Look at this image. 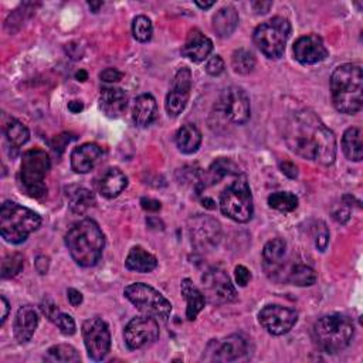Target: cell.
<instances>
[{
    "mask_svg": "<svg viewBox=\"0 0 363 363\" xmlns=\"http://www.w3.org/2000/svg\"><path fill=\"white\" fill-rule=\"evenodd\" d=\"M86 78H88V74H86L85 69H79V71L75 74V79H78V81H85Z\"/></svg>",
    "mask_w": 363,
    "mask_h": 363,
    "instance_id": "52",
    "label": "cell"
},
{
    "mask_svg": "<svg viewBox=\"0 0 363 363\" xmlns=\"http://www.w3.org/2000/svg\"><path fill=\"white\" fill-rule=\"evenodd\" d=\"M65 245L79 267L89 268L96 265L102 257L105 235L94 220L84 218L69 227L65 234Z\"/></svg>",
    "mask_w": 363,
    "mask_h": 363,
    "instance_id": "2",
    "label": "cell"
},
{
    "mask_svg": "<svg viewBox=\"0 0 363 363\" xmlns=\"http://www.w3.org/2000/svg\"><path fill=\"white\" fill-rule=\"evenodd\" d=\"M54 325H55V326L61 330V333L65 335V336H71V335L75 333V322H74L72 316L68 315V313L61 312V313L58 315V318L55 319Z\"/></svg>",
    "mask_w": 363,
    "mask_h": 363,
    "instance_id": "40",
    "label": "cell"
},
{
    "mask_svg": "<svg viewBox=\"0 0 363 363\" xmlns=\"http://www.w3.org/2000/svg\"><path fill=\"white\" fill-rule=\"evenodd\" d=\"M353 333L352 322L340 313L325 315L313 325L315 342L325 353H337L346 349L353 339Z\"/></svg>",
    "mask_w": 363,
    "mask_h": 363,
    "instance_id": "6",
    "label": "cell"
},
{
    "mask_svg": "<svg viewBox=\"0 0 363 363\" xmlns=\"http://www.w3.org/2000/svg\"><path fill=\"white\" fill-rule=\"evenodd\" d=\"M289 34L291 23L285 17L277 16L261 23L254 30L252 40L267 58L277 60L284 54Z\"/></svg>",
    "mask_w": 363,
    "mask_h": 363,
    "instance_id": "8",
    "label": "cell"
},
{
    "mask_svg": "<svg viewBox=\"0 0 363 363\" xmlns=\"http://www.w3.org/2000/svg\"><path fill=\"white\" fill-rule=\"evenodd\" d=\"M123 295L147 316L164 320L172 312V303L147 284L133 282L123 289Z\"/></svg>",
    "mask_w": 363,
    "mask_h": 363,
    "instance_id": "9",
    "label": "cell"
},
{
    "mask_svg": "<svg viewBox=\"0 0 363 363\" xmlns=\"http://www.w3.org/2000/svg\"><path fill=\"white\" fill-rule=\"evenodd\" d=\"M318 275L313 268L305 264L291 265L285 275V282H289L296 286H311L316 282Z\"/></svg>",
    "mask_w": 363,
    "mask_h": 363,
    "instance_id": "32",
    "label": "cell"
},
{
    "mask_svg": "<svg viewBox=\"0 0 363 363\" xmlns=\"http://www.w3.org/2000/svg\"><path fill=\"white\" fill-rule=\"evenodd\" d=\"M41 225V217L16 203L4 201L0 208V234L10 244H20Z\"/></svg>",
    "mask_w": 363,
    "mask_h": 363,
    "instance_id": "5",
    "label": "cell"
},
{
    "mask_svg": "<svg viewBox=\"0 0 363 363\" xmlns=\"http://www.w3.org/2000/svg\"><path fill=\"white\" fill-rule=\"evenodd\" d=\"M128 94L122 88L106 86L99 95V108L109 118H119L128 106Z\"/></svg>",
    "mask_w": 363,
    "mask_h": 363,
    "instance_id": "22",
    "label": "cell"
},
{
    "mask_svg": "<svg viewBox=\"0 0 363 363\" xmlns=\"http://www.w3.org/2000/svg\"><path fill=\"white\" fill-rule=\"evenodd\" d=\"M68 206L72 213L82 214L95 204V197L91 190L85 187H71L67 193Z\"/></svg>",
    "mask_w": 363,
    "mask_h": 363,
    "instance_id": "31",
    "label": "cell"
},
{
    "mask_svg": "<svg viewBox=\"0 0 363 363\" xmlns=\"http://www.w3.org/2000/svg\"><path fill=\"white\" fill-rule=\"evenodd\" d=\"M51 162L45 150L34 147L27 150L21 157L20 182L28 196L41 199L47 194L44 179L50 170Z\"/></svg>",
    "mask_w": 363,
    "mask_h": 363,
    "instance_id": "7",
    "label": "cell"
},
{
    "mask_svg": "<svg viewBox=\"0 0 363 363\" xmlns=\"http://www.w3.org/2000/svg\"><path fill=\"white\" fill-rule=\"evenodd\" d=\"M234 274H235V281L240 286H245L251 279V272L244 265H237L234 269Z\"/></svg>",
    "mask_w": 363,
    "mask_h": 363,
    "instance_id": "43",
    "label": "cell"
},
{
    "mask_svg": "<svg viewBox=\"0 0 363 363\" xmlns=\"http://www.w3.org/2000/svg\"><path fill=\"white\" fill-rule=\"evenodd\" d=\"M261 326L274 336L288 333L298 320V313L282 305H267L258 313Z\"/></svg>",
    "mask_w": 363,
    "mask_h": 363,
    "instance_id": "15",
    "label": "cell"
},
{
    "mask_svg": "<svg viewBox=\"0 0 363 363\" xmlns=\"http://www.w3.org/2000/svg\"><path fill=\"white\" fill-rule=\"evenodd\" d=\"M156 115H157V105L153 95L142 94L133 101L132 118L138 126L145 128L150 125L155 121Z\"/></svg>",
    "mask_w": 363,
    "mask_h": 363,
    "instance_id": "24",
    "label": "cell"
},
{
    "mask_svg": "<svg viewBox=\"0 0 363 363\" xmlns=\"http://www.w3.org/2000/svg\"><path fill=\"white\" fill-rule=\"evenodd\" d=\"M286 146L298 156L329 166L336 159L333 132L311 109L294 112L284 125Z\"/></svg>",
    "mask_w": 363,
    "mask_h": 363,
    "instance_id": "1",
    "label": "cell"
},
{
    "mask_svg": "<svg viewBox=\"0 0 363 363\" xmlns=\"http://www.w3.org/2000/svg\"><path fill=\"white\" fill-rule=\"evenodd\" d=\"M125 267L129 271L135 272H150L157 267V259L155 255L147 252L143 247L135 245L129 250L126 259H125Z\"/></svg>",
    "mask_w": 363,
    "mask_h": 363,
    "instance_id": "28",
    "label": "cell"
},
{
    "mask_svg": "<svg viewBox=\"0 0 363 363\" xmlns=\"http://www.w3.org/2000/svg\"><path fill=\"white\" fill-rule=\"evenodd\" d=\"M140 204H142V208L147 210V211H157L160 210L162 204L159 200H155V199H147V197H143L140 200Z\"/></svg>",
    "mask_w": 363,
    "mask_h": 363,
    "instance_id": "48",
    "label": "cell"
},
{
    "mask_svg": "<svg viewBox=\"0 0 363 363\" xmlns=\"http://www.w3.org/2000/svg\"><path fill=\"white\" fill-rule=\"evenodd\" d=\"M125 343L130 350L150 346L159 337V325L152 316H136L128 322L123 332Z\"/></svg>",
    "mask_w": 363,
    "mask_h": 363,
    "instance_id": "14",
    "label": "cell"
},
{
    "mask_svg": "<svg viewBox=\"0 0 363 363\" xmlns=\"http://www.w3.org/2000/svg\"><path fill=\"white\" fill-rule=\"evenodd\" d=\"M0 301H1V325H3L7 319V315H9V301L6 299L4 295L0 296Z\"/></svg>",
    "mask_w": 363,
    "mask_h": 363,
    "instance_id": "50",
    "label": "cell"
},
{
    "mask_svg": "<svg viewBox=\"0 0 363 363\" xmlns=\"http://www.w3.org/2000/svg\"><path fill=\"white\" fill-rule=\"evenodd\" d=\"M201 284L204 298L213 305H224L237 299V291L227 272L221 268H208L201 277Z\"/></svg>",
    "mask_w": 363,
    "mask_h": 363,
    "instance_id": "11",
    "label": "cell"
},
{
    "mask_svg": "<svg viewBox=\"0 0 363 363\" xmlns=\"http://www.w3.org/2000/svg\"><path fill=\"white\" fill-rule=\"evenodd\" d=\"M231 67L237 74L247 75L255 68V57L247 48H238L231 55Z\"/></svg>",
    "mask_w": 363,
    "mask_h": 363,
    "instance_id": "35",
    "label": "cell"
},
{
    "mask_svg": "<svg viewBox=\"0 0 363 363\" xmlns=\"http://www.w3.org/2000/svg\"><path fill=\"white\" fill-rule=\"evenodd\" d=\"M238 21V11L233 6H225L213 16V30L220 38H227L234 33Z\"/></svg>",
    "mask_w": 363,
    "mask_h": 363,
    "instance_id": "27",
    "label": "cell"
},
{
    "mask_svg": "<svg viewBox=\"0 0 363 363\" xmlns=\"http://www.w3.org/2000/svg\"><path fill=\"white\" fill-rule=\"evenodd\" d=\"M38 325V315L35 312V309L30 305H24L17 311L16 319H14V326H13V332H14V337L18 343H26L28 342Z\"/></svg>",
    "mask_w": 363,
    "mask_h": 363,
    "instance_id": "23",
    "label": "cell"
},
{
    "mask_svg": "<svg viewBox=\"0 0 363 363\" xmlns=\"http://www.w3.org/2000/svg\"><path fill=\"white\" fill-rule=\"evenodd\" d=\"M180 292H182V295H183V298L186 299V303H187L186 318L189 320H194L197 318V315L204 308V303H206L204 294L193 284V281L190 278L182 279Z\"/></svg>",
    "mask_w": 363,
    "mask_h": 363,
    "instance_id": "25",
    "label": "cell"
},
{
    "mask_svg": "<svg viewBox=\"0 0 363 363\" xmlns=\"http://www.w3.org/2000/svg\"><path fill=\"white\" fill-rule=\"evenodd\" d=\"M206 71L211 77H217L224 71V61L220 55H213L207 64H206Z\"/></svg>",
    "mask_w": 363,
    "mask_h": 363,
    "instance_id": "42",
    "label": "cell"
},
{
    "mask_svg": "<svg viewBox=\"0 0 363 363\" xmlns=\"http://www.w3.org/2000/svg\"><path fill=\"white\" fill-rule=\"evenodd\" d=\"M268 206L281 213H291L298 207V197L291 191H275L268 196Z\"/></svg>",
    "mask_w": 363,
    "mask_h": 363,
    "instance_id": "36",
    "label": "cell"
},
{
    "mask_svg": "<svg viewBox=\"0 0 363 363\" xmlns=\"http://www.w3.org/2000/svg\"><path fill=\"white\" fill-rule=\"evenodd\" d=\"M67 296H68V302L71 303V306H79L82 303V294L75 288H69L67 291Z\"/></svg>",
    "mask_w": 363,
    "mask_h": 363,
    "instance_id": "47",
    "label": "cell"
},
{
    "mask_svg": "<svg viewBox=\"0 0 363 363\" xmlns=\"http://www.w3.org/2000/svg\"><path fill=\"white\" fill-rule=\"evenodd\" d=\"M286 242L282 238L269 240L262 250V268L268 278L285 282Z\"/></svg>",
    "mask_w": 363,
    "mask_h": 363,
    "instance_id": "17",
    "label": "cell"
},
{
    "mask_svg": "<svg viewBox=\"0 0 363 363\" xmlns=\"http://www.w3.org/2000/svg\"><path fill=\"white\" fill-rule=\"evenodd\" d=\"M196 6H199L200 9H210L211 6H214V1H207V3H201V1H196Z\"/></svg>",
    "mask_w": 363,
    "mask_h": 363,
    "instance_id": "53",
    "label": "cell"
},
{
    "mask_svg": "<svg viewBox=\"0 0 363 363\" xmlns=\"http://www.w3.org/2000/svg\"><path fill=\"white\" fill-rule=\"evenodd\" d=\"M247 353V342L238 335H230L224 339H213L206 347V360L234 362Z\"/></svg>",
    "mask_w": 363,
    "mask_h": 363,
    "instance_id": "16",
    "label": "cell"
},
{
    "mask_svg": "<svg viewBox=\"0 0 363 363\" xmlns=\"http://www.w3.org/2000/svg\"><path fill=\"white\" fill-rule=\"evenodd\" d=\"M68 109L72 112V113H79L82 109H84V104L81 101H71L68 104Z\"/></svg>",
    "mask_w": 363,
    "mask_h": 363,
    "instance_id": "51",
    "label": "cell"
},
{
    "mask_svg": "<svg viewBox=\"0 0 363 363\" xmlns=\"http://www.w3.org/2000/svg\"><path fill=\"white\" fill-rule=\"evenodd\" d=\"M213 51V41L204 35L199 28L189 31L184 45L182 47V54L193 62L204 61Z\"/></svg>",
    "mask_w": 363,
    "mask_h": 363,
    "instance_id": "20",
    "label": "cell"
},
{
    "mask_svg": "<svg viewBox=\"0 0 363 363\" xmlns=\"http://www.w3.org/2000/svg\"><path fill=\"white\" fill-rule=\"evenodd\" d=\"M152 33H153V26L146 16H136L133 18L132 34L138 41L140 43L149 41L152 38Z\"/></svg>",
    "mask_w": 363,
    "mask_h": 363,
    "instance_id": "37",
    "label": "cell"
},
{
    "mask_svg": "<svg viewBox=\"0 0 363 363\" xmlns=\"http://www.w3.org/2000/svg\"><path fill=\"white\" fill-rule=\"evenodd\" d=\"M189 237L191 245L199 252H208L214 250L221 240V225L211 217L196 214L189 220Z\"/></svg>",
    "mask_w": 363,
    "mask_h": 363,
    "instance_id": "10",
    "label": "cell"
},
{
    "mask_svg": "<svg viewBox=\"0 0 363 363\" xmlns=\"http://www.w3.org/2000/svg\"><path fill=\"white\" fill-rule=\"evenodd\" d=\"M24 267V257L18 252L9 254L1 261V277L11 278L17 275Z\"/></svg>",
    "mask_w": 363,
    "mask_h": 363,
    "instance_id": "38",
    "label": "cell"
},
{
    "mask_svg": "<svg viewBox=\"0 0 363 363\" xmlns=\"http://www.w3.org/2000/svg\"><path fill=\"white\" fill-rule=\"evenodd\" d=\"M4 135H6V139H7L9 145L11 146V149L21 147L30 139L28 128L23 122L16 121V119H11L4 126Z\"/></svg>",
    "mask_w": 363,
    "mask_h": 363,
    "instance_id": "34",
    "label": "cell"
},
{
    "mask_svg": "<svg viewBox=\"0 0 363 363\" xmlns=\"http://www.w3.org/2000/svg\"><path fill=\"white\" fill-rule=\"evenodd\" d=\"M330 94L333 106L347 115L357 113L363 106V74L360 65L342 64L330 77Z\"/></svg>",
    "mask_w": 363,
    "mask_h": 363,
    "instance_id": "3",
    "label": "cell"
},
{
    "mask_svg": "<svg viewBox=\"0 0 363 363\" xmlns=\"http://www.w3.org/2000/svg\"><path fill=\"white\" fill-rule=\"evenodd\" d=\"M272 3L271 1H254L252 3V9L257 13H267L271 9Z\"/></svg>",
    "mask_w": 363,
    "mask_h": 363,
    "instance_id": "49",
    "label": "cell"
},
{
    "mask_svg": "<svg viewBox=\"0 0 363 363\" xmlns=\"http://www.w3.org/2000/svg\"><path fill=\"white\" fill-rule=\"evenodd\" d=\"M128 186V177L118 167H109L101 177L99 193L106 199L119 196Z\"/></svg>",
    "mask_w": 363,
    "mask_h": 363,
    "instance_id": "26",
    "label": "cell"
},
{
    "mask_svg": "<svg viewBox=\"0 0 363 363\" xmlns=\"http://www.w3.org/2000/svg\"><path fill=\"white\" fill-rule=\"evenodd\" d=\"M34 267L37 269L38 274H47L48 268H50V258L47 255H38L34 261Z\"/></svg>",
    "mask_w": 363,
    "mask_h": 363,
    "instance_id": "46",
    "label": "cell"
},
{
    "mask_svg": "<svg viewBox=\"0 0 363 363\" xmlns=\"http://www.w3.org/2000/svg\"><path fill=\"white\" fill-rule=\"evenodd\" d=\"M88 6H89V9H91L94 13H96V11H98V9L102 6V1H98V3L91 1V3H88Z\"/></svg>",
    "mask_w": 363,
    "mask_h": 363,
    "instance_id": "54",
    "label": "cell"
},
{
    "mask_svg": "<svg viewBox=\"0 0 363 363\" xmlns=\"http://www.w3.org/2000/svg\"><path fill=\"white\" fill-rule=\"evenodd\" d=\"M342 150L345 156L352 162H360L363 156L362 130L360 128H347L342 136Z\"/></svg>",
    "mask_w": 363,
    "mask_h": 363,
    "instance_id": "30",
    "label": "cell"
},
{
    "mask_svg": "<svg viewBox=\"0 0 363 363\" xmlns=\"http://www.w3.org/2000/svg\"><path fill=\"white\" fill-rule=\"evenodd\" d=\"M191 89V71L187 67L180 68L173 79L172 89L166 96V111L170 116H177L187 105Z\"/></svg>",
    "mask_w": 363,
    "mask_h": 363,
    "instance_id": "18",
    "label": "cell"
},
{
    "mask_svg": "<svg viewBox=\"0 0 363 363\" xmlns=\"http://www.w3.org/2000/svg\"><path fill=\"white\" fill-rule=\"evenodd\" d=\"M176 145L179 150L184 155H191L197 152L201 145L200 130L191 123L183 125L176 133Z\"/></svg>",
    "mask_w": 363,
    "mask_h": 363,
    "instance_id": "29",
    "label": "cell"
},
{
    "mask_svg": "<svg viewBox=\"0 0 363 363\" xmlns=\"http://www.w3.org/2000/svg\"><path fill=\"white\" fill-rule=\"evenodd\" d=\"M45 362H52V363H77L81 360L79 353L77 349L71 345L61 343L51 346L47 350V354L44 356Z\"/></svg>",
    "mask_w": 363,
    "mask_h": 363,
    "instance_id": "33",
    "label": "cell"
},
{
    "mask_svg": "<svg viewBox=\"0 0 363 363\" xmlns=\"http://www.w3.org/2000/svg\"><path fill=\"white\" fill-rule=\"evenodd\" d=\"M40 309L41 312L45 315V318L50 320V322H55V319L58 318V315L61 313V311L58 309V306L51 301V299H44L40 305Z\"/></svg>",
    "mask_w": 363,
    "mask_h": 363,
    "instance_id": "41",
    "label": "cell"
},
{
    "mask_svg": "<svg viewBox=\"0 0 363 363\" xmlns=\"http://www.w3.org/2000/svg\"><path fill=\"white\" fill-rule=\"evenodd\" d=\"M279 170L289 179H296L298 177V167L295 163L289 162V160H284L279 162Z\"/></svg>",
    "mask_w": 363,
    "mask_h": 363,
    "instance_id": "45",
    "label": "cell"
},
{
    "mask_svg": "<svg viewBox=\"0 0 363 363\" xmlns=\"http://www.w3.org/2000/svg\"><path fill=\"white\" fill-rule=\"evenodd\" d=\"M315 233V245L319 251H325L329 244V230L325 221H318L313 228Z\"/></svg>",
    "mask_w": 363,
    "mask_h": 363,
    "instance_id": "39",
    "label": "cell"
},
{
    "mask_svg": "<svg viewBox=\"0 0 363 363\" xmlns=\"http://www.w3.org/2000/svg\"><path fill=\"white\" fill-rule=\"evenodd\" d=\"M217 197V206L225 217L237 223H247L251 220L254 211L252 196L247 176L242 172L233 176L220 190Z\"/></svg>",
    "mask_w": 363,
    "mask_h": 363,
    "instance_id": "4",
    "label": "cell"
},
{
    "mask_svg": "<svg viewBox=\"0 0 363 363\" xmlns=\"http://www.w3.org/2000/svg\"><path fill=\"white\" fill-rule=\"evenodd\" d=\"M123 74L121 71H118L116 68H105L101 74L99 78L104 82H118L119 79H122Z\"/></svg>",
    "mask_w": 363,
    "mask_h": 363,
    "instance_id": "44",
    "label": "cell"
},
{
    "mask_svg": "<svg viewBox=\"0 0 363 363\" xmlns=\"http://www.w3.org/2000/svg\"><path fill=\"white\" fill-rule=\"evenodd\" d=\"M217 108L234 125H244L251 116L250 98L241 86L233 85L225 88L220 95Z\"/></svg>",
    "mask_w": 363,
    "mask_h": 363,
    "instance_id": "12",
    "label": "cell"
},
{
    "mask_svg": "<svg viewBox=\"0 0 363 363\" xmlns=\"http://www.w3.org/2000/svg\"><path fill=\"white\" fill-rule=\"evenodd\" d=\"M328 48L318 34L299 37L294 44V57L303 65H312L323 61L328 57Z\"/></svg>",
    "mask_w": 363,
    "mask_h": 363,
    "instance_id": "19",
    "label": "cell"
},
{
    "mask_svg": "<svg viewBox=\"0 0 363 363\" xmlns=\"http://www.w3.org/2000/svg\"><path fill=\"white\" fill-rule=\"evenodd\" d=\"M102 156V149L96 143H84L77 146L71 153V167L75 173L91 172Z\"/></svg>",
    "mask_w": 363,
    "mask_h": 363,
    "instance_id": "21",
    "label": "cell"
},
{
    "mask_svg": "<svg viewBox=\"0 0 363 363\" xmlns=\"http://www.w3.org/2000/svg\"><path fill=\"white\" fill-rule=\"evenodd\" d=\"M82 337L92 360H104L111 349V333L105 320L89 318L82 323Z\"/></svg>",
    "mask_w": 363,
    "mask_h": 363,
    "instance_id": "13",
    "label": "cell"
}]
</instances>
